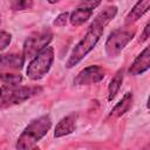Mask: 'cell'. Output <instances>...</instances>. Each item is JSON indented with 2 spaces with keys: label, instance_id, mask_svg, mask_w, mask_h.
Masks as SVG:
<instances>
[{
  "label": "cell",
  "instance_id": "cell-1",
  "mask_svg": "<svg viewBox=\"0 0 150 150\" xmlns=\"http://www.w3.org/2000/svg\"><path fill=\"white\" fill-rule=\"evenodd\" d=\"M117 7L116 6H108L103 11H101L90 23L86 35L77 42V45L73 48L68 60L66 61L64 67L70 69L77 63H80L96 46L98 40L101 39L104 28L116 16Z\"/></svg>",
  "mask_w": 150,
  "mask_h": 150
},
{
  "label": "cell",
  "instance_id": "cell-2",
  "mask_svg": "<svg viewBox=\"0 0 150 150\" xmlns=\"http://www.w3.org/2000/svg\"><path fill=\"white\" fill-rule=\"evenodd\" d=\"M52 127V118L49 115H42L28 123V125L22 130L21 135L18 137L15 148L19 150L33 149L38 142L45 137Z\"/></svg>",
  "mask_w": 150,
  "mask_h": 150
},
{
  "label": "cell",
  "instance_id": "cell-3",
  "mask_svg": "<svg viewBox=\"0 0 150 150\" xmlns=\"http://www.w3.org/2000/svg\"><path fill=\"white\" fill-rule=\"evenodd\" d=\"M42 89L36 86H20L19 83H6L0 87V109L20 104L28 98L41 93Z\"/></svg>",
  "mask_w": 150,
  "mask_h": 150
},
{
  "label": "cell",
  "instance_id": "cell-4",
  "mask_svg": "<svg viewBox=\"0 0 150 150\" xmlns=\"http://www.w3.org/2000/svg\"><path fill=\"white\" fill-rule=\"evenodd\" d=\"M54 62V48L50 46L45 47L40 53H38L28 63L26 69V75L32 81L41 80L50 70Z\"/></svg>",
  "mask_w": 150,
  "mask_h": 150
},
{
  "label": "cell",
  "instance_id": "cell-5",
  "mask_svg": "<svg viewBox=\"0 0 150 150\" xmlns=\"http://www.w3.org/2000/svg\"><path fill=\"white\" fill-rule=\"evenodd\" d=\"M52 39H53V33L49 29L35 32L29 36H27L21 53L25 61L28 59H33L38 53H40L45 47L48 46Z\"/></svg>",
  "mask_w": 150,
  "mask_h": 150
},
{
  "label": "cell",
  "instance_id": "cell-6",
  "mask_svg": "<svg viewBox=\"0 0 150 150\" xmlns=\"http://www.w3.org/2000/svg\"><path fill=\"white\" fill-rule=\"evenodd\" d=\"M134 36L135 32L129 29H116L111 32L104 45L105 54L108 55V57H117L124 49V47L134 39Z\"/></svg>",
  "mask_w": 150,
  "mask_h": 150
},
{
  "label": "cell",
  "instance_id": "cell-7",
  "mask_svg": "<svg viewBox=\"0 0 150 150\" xmlns=\"http://www.w3.org/2000/svg\"><path fill=\"white\" fill-rule=\"evenodd\" d=\"M104 76H105V70L98 64H93L83 68L81 71L77 73V75L74 79V84L75 86L95 84L101 82L104 79Z\"/></svg>",
  "mask_w": 150,
  "mask_h": 150
},
{
  "label": "cell",
  "instance_id": "cell-8",
  "mask_svg": "<svg viewBox=\"0 0 150 150\" xmlns=\"http://www.w3.org/2000/svg\"><path fill=\"white\" fill-rule=\"evenodd\" d=\"M149 68H150V48L145 47L130 64L128 73L131 76H137L145 73Z\"/></svg>",
  "mask_w": 150,
  "mask_h": 150
},
{
  "label": "cell",
  "instance_id": "cell-9",
  "mask_svg": "<svg viewBox=\"0 0 150 150\" xmlns=\"http://www.w3.org/2000/svg\"><path fill=\"white\" fill-rule=\"evenodd\" d=\"M25 64V59L22 54L7 53L0 54V68L11 71H20Z\"/></svg>",
  "mask_w": 150,
  "mask_h": 150
},
{
  "label": "cell",
  "instance_id": "cell-10",
  "mask_svg": "<svg viewBox=\"0 0 150 150\" xmlns=\"http://www.w3.org/2000/svg\"><path fill=\"white\" fill-rule=\"evenodd\" d=\"M76 121H77L76 112H71V114L62 117L54 129V137L60 138V137L71 134L76 128Z\"/></svg>",
  "mask_w": 150,
  "mask_h": 150
},
{
  "label": "cell",
  "instance_id": "cell-11",
  "mask_svg": "<svg viewBox=\"0 0 150 150\" xmlns=\"http://www.w3.org/2000/svg\"><path fill=\"white\" fill-rule=\"evenodd\" d=\"M132 102H134V96H132V93L131 91H128L123 95V97L116 103V105L111 109L110 114H109V117H112V118H117V117H121L123 116L127 111H129V109L131 108L132 105Z\"/></svg>",
  "mask_w": 150,
  "mask_h": 150
},
{
  "label": "cell",
  "instance_id": "cell-12",
  "mask_svg": "<svg viewBox=\"0 0 150 150\" xmlns=\"http://www.w3.org/2000/svg\"><path fill=\"white\" fill-rule=\"evenodd\" d=\"M149 6H150V0H138L136 5L131 8V11L127 14L124 20L125 25H131L136 22L138 19H141V16H143L149 11Z\"/></svg>",
  "mask_w": 150,
  "mask_h": 150
},
{
  "label": "cell",
  "instance_id": "cell-13",
  "mask_svg": "<svg viewBox=\"0 0 150 150\" xmlns=\"http://www.w3.org/2000/svg\"><path fill=\"white\" fill-rule=\"evenodd\" d=\"M93 15V9H88L84 7H77L76 9H74L70 14H69V22L71 23V26H81L84 22H87Z\"/></svg>",
  "mask_w": 150,
  "mask_h": 150
},
{
  "label": "cell",
  "instance_id": "cell-14",
  "mask_svg": "<svg viewBox=\"0 0 150 150\" xmlns=\"http://www.w3.org/2000/svg\"><path fill=\"white\" fill-rule=\"evenodd\" d=\"M123 77H124V69L120 68L115 75L112 76V79L109 82L108 86V101H112L115 98V96L117 95L118 90L121 89L122 82H123Z\"/></svg>",
  "mask_w": 150,
  "mask_h": 150
},
{
  "label": "cell",
  "instance_id": "cell-15",
  "mask_svg": "<svg viewBox=\"0 0 150 150\" xmlns=\"http://www.w3.org/2000/svg\"><path fill=\"white\" fill-rule=\"evenodd\" d=\"M0 80L5 83L15 84V83H21L22 76L18 71H11V70H5L0 68Z\"/></svg>",
  "mask_w": 150,
  "mask_h": 150
},
{
  "label": "cell",
  "instance_id": "cell-16",
  "mask_svg": "<svg viewBox=\"0 0 150 150\" xmlns=\"http://www.w3.org/2000/svg\"><path fill=\"white\" fill-rule=\"evenodd\" d=\"M11 8L15 12L28 11L33 7V0H9Z\"/></svg>",
  "mask_w": 150,
  "mask_h": 150
},
{
  "label": "cell",
  "instance_id": "cell-17",
  "mask_svg": "<svg viewBox=\"0 0 150 150\" xmlns=\"http://www.w3.org/2000/svg\"><path fill=\"white\" fill-rule=\"evenodd\" d=\"M12 41V34L5 30H0V52L9 46Z\"/></svg>",
  "mask_w": 150,
  "mask_h": 150
},
{
  "label": "cell",
  "instance_id": "cell-18",
  "mask_svg": "<svg viewBox=\"0 0 150 150\" xmlns=\"http://www.w3.org/2000/svg\"><path fill=\"white\" fill-rule=\"evenodd\" d=\"M69 21V13L68 12H63L61 14H59L55 20L53 21V25L56 27H63L67 25V22Z\"/></svg>",
  "mask_w": 150,
  "mask_h": 150
},
{
  "label": "cell",
  "instance_id": "cell-19",
  "mask_svg": "<svg viewBox=\"0 0 150 150\" xmlns=\"http://www.w3.org/2000/svg\"><path fill=\"white\" fill-rule=\"evenodd\" d=\"M101 2H102V0H81L80 7H84V8L94 11Z\"/></svg>",
  "mask_w": 150,
  "mask_h": 150
},
{
  "label": "cell",
  "instance_id": "cell-20",
  "mask_svg": "<svg viewBox=\"0 0 150 150\" xmlns=\"http://www.w3.org/2000/svg\"><path fill=\"white\" fill-rule=\"evenodd\" d=\"M149 29H150V23H146V26L144 27L143 33L141 34V39H139V42L141 43L148 40V38H149Z\"/></svg>",
  "mask_w": 150,
  "mask_h": 150
},
{
  "label": "cell",
  "instance_id": "cell-21",
  "mask_svg": "<svg viewBox=\"0 0 150 150\" xmlns=\"http://www.w3.org/2000/svg\"><path fill=\"white\" fill-rule=\"evenodd\" d=\"M47 1H48L50 5H54V4H57V2H60L61 0H47Z\"/></svg>",
  "mask_w": 150,
  "mask_h": 150
},
{
  "label": "cell",
  "instance_id": "cell-22",
  "mask_svg": "<svg viewBox=\"0 0 150 150\" xmlns=\"http://www.w3.org/2000/svg\"><path fill=\"white\" fill-rule=\"evenodd\" d=\"M0 25H1V14H0Z\"/></svg>",
  "mask_w": 150,
  "mask_h": 150
}]
</instances>
